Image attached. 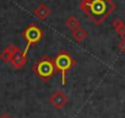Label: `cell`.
Returning a JSON list of instances; mask_svg holds the SVG:
<instances>
[{
    "label": "cell",
    "mask_w": 125,
    "mask_h": 118,
    "mask_svg": "<svg viewBox=\"0 0 125 118\" xmlns=\"http://www.w3.org/2000/svg\"><path fill=\"white\" fill-rule=\"evenodd\" d=\"M109 5L110 3L108 0H93L86 4V8L92 17H94L96 20H101L108 14Z\"/></svg>",
    "instance_id": "1"
},
{
    "label": "cell",
    "mask_w": 125,
    "mask_h": 118,
    "mask_svg": "<svg viewBox=\"0 0 125 118\" xmlns=\"http://www.w3.org/2000/svg\"><path fill=\"white\" fill-rule=\"evenodd\" d=\"M50 102H52V105H53L54 107L60 108V107L64 106V105H66L68 98H66L65 95H62L61 92H55V94L50 97Z\"/></svg>",
    "instance_id": "2"
},
{
    "label": "cell",
    "mask_w": 125,
    "mask_h": 118,
    "mask_svg": "<svg viewBox=\"0 0 125 118\" xmlns=\"http://www.w3.org/2000/svg\"><path fill=\"white\" fill-rule=\"evenodd\" d=\"M17 53V49H16V47H14V46H9L3 53H1V55H0V58L3 59L4 62H10L11 59L14 58V55Z\"/></svg>",
    "instance_id": "3"
},
{
    "label": "cell",
    "mask_w": 125,
    "mask_h": 118,
    "mask_svg": "<svg viewBox=\"0 0 125 118\" xmlns=\"http://www.w3.org/2000/svg\"><path fill=\"white\" fill-rule=\"evenodd\" d=\"M56 65H58V68L60 69V70H62V71H65L69 67H70V58L68 57V55H60L58 59H56Z\"/></svg>",
    "instance_id": "4"
},
{
    "label": "cell",
    "mask_w": 125,
    "mask_h": 118,
    "mask_svg": "<svg viewBox=\"0 0 125 118\" xmlns=\"http://www.w3.org/2000/svg\"><path fill=\"white\" fill-rule=\"evenodd\" d=\"M26 37L28 38L30 42H34V41H37V39L41 37V32H39L38 28H36V27H31V28L27 30V32H26Z\"/></svg>",
    "instance_id": "5"
},
{
    "label": "cell",
    "mask_w": 125,
    "mask_h": 118,
    "mask_svg": "<svg viewBox=\"0 0 125 118\" xmlns=\"http://www.w3.org/2000/svg\"><path fill=\"white\" fill-rule=\"evenodd\" d=\"M38 71H39V74H41V75H43V76H48V75H50V74H52L53 68H52V65H50L49 63L43 62V63H41V64H39V67H38Z\"/></svg>",
    "instance_id": "6"
},
{
    "label": "cell",
    "mask_w": 125,
    "mask_h": 118,
    "mask_svg": "<svg viewBox=\"0 0 125 118\" xmlns=\"http://www.w3.org/2000/svg\"><path fill=\"white\" fill-rule=\"evenodd\" d=\"M73 37L77 41V42H82L86 37H87V33L85 30H81V28H76L73 31Z\"/></svg>",
    "instance_id": "7"
},
{
    "label": "cell",
    "mask_w": 125,
    "mask_h": 118,
    "mask_svg": "<svg viewBox=\"0 0 125 118\" xmlns=\"http://www.w3.org/2000/svg\"><path fill=\"white\" fill-rule=\"evenodd\" d=\"M36 16H38L39 19H45L50 12H49V9L47 8V6H44V5H41L37 10H36Z\"/></svg>",
    "instance_id": "8"
},
{
    "label": "cell",
    "mask_w": 125,
    "mask_h": 118,
    "mask_svg": "<svg viewBox=\"0 0 125 118\" xmlns=\"http://www.w3.org/2000/svg\"><path fill=\"white\" fill-rule=\"evenodd\" d=\"M114 28L116 30V32L120 35V36H125V25L121 20H116L114 24H113Z\"/></svg>",
    "instance_id": "9"
},
{
    "label": "cell",
    "mask_w": 125,
    "mask_h": 118,
    "mask_svg": "<svg viewBox=\"0 0 125 118\" xmlns=\"http://www.w3.org/2000/svg\"><path fill=\"white\" fill-rule=\"evenodd\" d=\"M66 26L70 28V30H76V28H79V26H80V22H79V20L76 19V17H69L68 20H66Z\"/></svg>",
    "instance_id": "10"
},
{
    "label": "cell",
    "mask_w": 125,
    "mask_h": 118,
    "mask_svg": "<svg viewBox=\"0 0 125 118\" xmlns=\"http://www.w3.org/2000/svg\"><path fill=\"white\" fill-rule=\"evenodd\" d=\"M119 48H120V50H121L123 53H125V39H124V41H121V43H120Z\"/></svg>",
    "instance_id": "11"
},
{
    "label": "cell",
    "mask_w": 125,
    "mask_h": 118,
    "mask_svg": "<svg viewBox=\"0 0 125 118\" xmlns=\"http://www.w3.org/2000/svg\"><path fill=\"white\" fill-rule=\"evenodd\" d=\"M0 118H11V116H9V114H3Z\"/></svg>",
    "instance_id": "12"
}]
</instances>
